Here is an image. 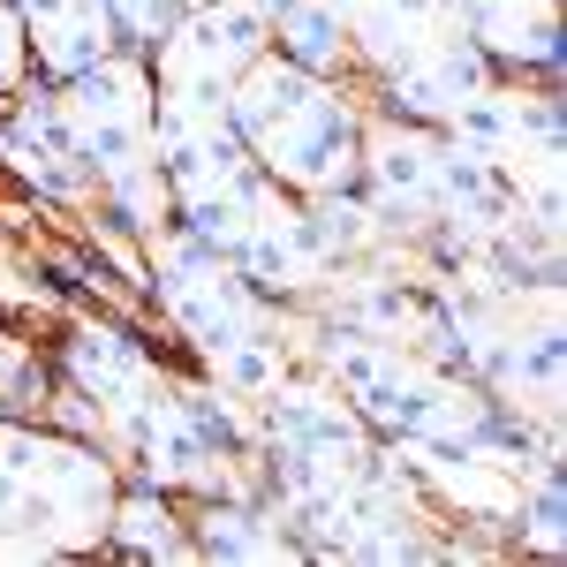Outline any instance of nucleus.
Masks as SVG:
<instances>
[{
    "instance_id": "nucleus-1",
    "label": "nucleus",
    "mask_w": 567,
    "mask_h": 567,
    "mask_svg": "<svg viewBox=\"0 0 567 567\" xmlns=\"http://www.w3.org/2000/svg\"><path fill=\"white\" fill-rule=\"evenodd\" d=\"M363 114L371 99L355 76H318L303 61L272 53L235 76L227 91V122L243 136V152L258 159L265 182H280L288 197H326V189H355V144H363Z\"/></svg>"
},
{
    "instance_id": "nucleus-2",
    "label": "nucleus",
    "mask_w": 567,
    "mask_h": 567,
    "mask_svg": "<svg viewBox=\"0 0 567 567\" xmlns=\"http://www.w3.org/2000/svg\"><path fill=\"white\" fill-rule=\"evenodd\" d=\"M122 462L99 439L69 432V424H16L8 454H0V499L53 545V560H84L106 545L114 499H122Z\"/></svg>"
},
{
    "instance_id": "nucleus-3",
    "label": "nucleus",
    "mask_w": 567,
    "mask_h": 567,
    "mask_svg": "<svg viewBox=\"0 0 567 567\" xmlns=\"http://www.w3.org/2000/svg\"><path fill=\"white\" fill-rule=\"evenodd\" d=\"M167 355L152 349L136 326L106 318V310H61V341H53V409L45 424L99 439L114 462L130 446L136 416L167 393Z\"/></svg>"
},
{
    "instance_id": "nucleus-4",
    "label": "nucleus",
    "mask_w": 567,
    "mask_h": 567,
    "mask_svg": "<svg viewBox=\"0 0 567 567\" xmlns=\"http://www.w3.org/2000/svg\"><path fill=\"white\" fill-rule=\"evenodd\" d=\"M144 296L159 310V326L175 333L197 363H213L219 349L288 326V303L258 296L235 265L219 258L205 235H189L182 219H167L159 235H144Z\"/></svg>"
},
{
    "instance_id": "nucleus-5",
    "label": "nucleus",
    "mask_w": 567,
    "mask_h": 567,
    "mask_svg": "<svg viewBox=\"0 0 567 567\" xmlns=\"http://www.w3.org/2000/svg\"><path fill=\"white\" fill-rule=\"evenodd\" d=\"M446 136L492 167V182L537 219H560V182H567V122H560V84L545 76H492L462 106Z\"/></svg>"
},
{
    "instance_id": "nucleus-6",
    "label": "nucleus",
    "mask_w": 567,
    "mask_h": 567,
    "mask_svg": "<svg viewBox=\"0 0 567 567\" xmlns=\"http://www.w3.org/2000/svg\"><path fill=\"white\" fill-rule=\"evenodd\" d=\"M446 175H454V144L432 122H409L371 106L363 114V144H355V189L379 213L393 243H424L439 205H446Z\"/></svg>"
},
{
    "instance_id": "nucleus-7",
    "label": "nucleus",
    "mask_w": 567,
    "mask_h": 567,
    "mask_svg": "<svg viewBox=\"0 0 567 567\" xmlns=\"http://www.w3.org/2000/svg\"><path fill=\"white\" fill-rule=\"evenodd\" d=\"M53 106H61V130L76 144V159L91 167V182L122 159H144L152 152V114H159V76L136 45H114L106 61H91L84 76L53 84Z\"/></svg>"
},
{
    "instance_id": "nucleus-8",
    "label": "nucleus",
    "mask_w": 567,
    "mask_h": 567,
    "mask_svg": "<svg viewBox=\"0 0 567 567\" xmlns=\"http://www.w3.org/2000/svg\"><path fill=\"white\" fill-rule=\"evenodd\" d=\"M272 31H265V8L258 0H182V16L152 39V76L159 91H175V99H219L227 106V91L235 76L258 61Z\"/></svg>"
},
{
    "instance_id": "nucleus-9",
    "label": "nucleus",
    "mask_w": 567,
    "mask_h": 567,
    "mask_svg": "<svg viewBox=\"0 0 567 567\" xmlns=\"http://www.w3.org/2000/svg\"><path fill=\"white\" fill-rule=\"evenodd\" d=\"M0 167L23 182L39 205H53V213H84L91 205V167L76 159V144L61 130L53 84H39V76L0 106Z\"/></svg>"
},
{
    "instance_id": "nucleus-10",
    "label": "nucleus",
    "mask_w": 567,
    "mask_h": 567,
    "mask_svg": "<svg viewBox=\"0 0 567 567\" xmlns=\"http://www.w3.org/2000/svg\"><path fill=\"white\" fill-rule=\"evenodd\" d=\"M446 16L499 76L560 84V0H446Z\"/></svg>"
},
{
    "instance_id": "nucleus-11",
    "label": "nucleus",
    "mask_w": 567,
    "mask_h": 567,
    "mask_svg": "<svg viewBox=\"0 0 567 567\" xmlns=\"http://www.w3.org/2000/svg\"><path fill=\"white\" fill-rule=\"evenodd\" d=\"M189 507V537H197V560H310L303 537L288 529V515L272 507V492H205V499H182Z\"/></svg>"
},
{
    "instance_id": "nucleus-12",
    "label": "nucleus",
    "mask_w": 567,
    "mask_h": 567,
    "mask_svg": "<svg viewBox=\"0 0 567 567\" xmlns=\"http://www.w3.org/2000/svg\"><path fill=\"white\" fill-rule=\"evenodd\" d=\"M16 23H23L39 84H69V76H84L91 61H106L122 45L106 0H16Z\"/></svg>"
},
{
    "instance_id": "nucleus-13",
    "label": "nucleus",
    "mask_w": 567,
    "mask_h": 567,
    "mask_svg": "<svg viewBox=\"0 0 567 567\" xmlns=\"http://www.w3.org/2000/svg\"><path fill=\"white\" fill-rule=\"evenodd\" d=\"M106 560H167L189 567L197 560V537H189V507L159 484H122L114 499V523H106Z\"/></svg>"
},
{
    "instance_id": "nucleus-14",
    "label": "nucleus",
    "mask_w": 567,
    "mask_h": 567,
    "mask_svg": "<svg viewBox=\"0 0 567 567\" xmlns=\"http://www.w3.org/2000/svg\"><path fill=\"white\" fill-rule=\"evenodd\" d=\"M265 31H272V53L303 61L318 76H355V45H349V23H341L333 0H272Z\"/></svg>"
},
{
    "instance_id": "nucleus-15",
    "label": "nucleus",
    "mask_w": 567,
    "mask_h": 567,
    "mask_svg": "<svg viewBox=\"0 0 567 567\" xmlns=\"http://www.w3.org/2000/svg\"><path fill=\"white\" fill-rule=\"evenodd\" d=\"M45 409H53V349L31 341V326L0 318V416L39 424Z\"/></svg>"
},
{
    "instance_id": "nucleus-16",
    "label": "nucleus",
    "mask_w": 567,
    "mask_h": 567,
    "mask_svg": "<svg viewBox=\"0 0 567 567\" xmlns=\"http://www.w3.org/2000/svg\"><path fill=\"white\" fill-rule=\"evenodd\" d=\"M507 537H515V553H523V560H545V567L567 560V477H560V462H545V470L523 484Z\"/></svg>"
},
{
    "instance_id": "nucleus-17",
    "label": "nucleus",
    "mask_w": 567,
    "mask_h": 567,
    "mask_svg": "<svg viewBox=\"0 0 567 567\" xmlns=\"http://www.w3.org/2000/svg\"><path fill=\"white\" fill-rule=\"evenodd\" d=\"M0 318L8 326H39V318L61 326V288L31 258H16V250H0Z\"/></svg>"
},
{
    "instance_id": "nucleus-18",
    "label": "nucleus",
    "mask_w": 567,
    "mask_h": 567,
    "mask_svg": "<svg viewBox=\"0 0 567 567\" xmlns=\"http://www.w3.org/2000/svg\"><path fill=\"white\" fill-rule=\"evenodd\" d=\"M106 16H114V31H122V45H136V53H152V39L167 31L182 16V0H106Z\"/></svg>"
},
{
    "instance_id": "nucleus-19",
    "label": "nucleus",
    "mask_w": 567,
    "mask_h": 567,
    "mask_svg": "<svg viewBox=\"0 0 567 567\" xmlns=\"http://www.w3.org/2000/svg\"><path fill=\"white\" fill-rule=\"evenodd\" d=\"M31 84V45H23V23H16V0H0V106Z\"/></svg>"
},
{
    "instance_id": "nucleus-20",
    "label": "nucleus",
    "mask_w": 567,
    "mask_h": 567,
    "mask_svg": "<svg viewBox=\"0 0 567 567\" xmlns=\"http://www.w3.org/2000/svg\"><path fill=\"white\" fill-rule=\"evenodd\" d=\"M258 8H272V0H258Z\"/></svg>"
}]
</instances>
